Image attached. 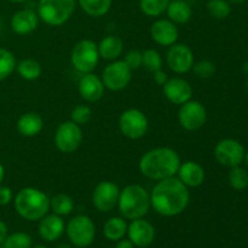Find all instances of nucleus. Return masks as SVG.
Masks as SVG:
<instances>
[{
    "label": "nucleus",
    "mask_w": 248,
    "mask_h": 248,
    "mask_svg": "<svg viewBox=\"0 0 248 248\" xmlns=\"http://www.w3.org/2000/svg\"><path fill=\"white\" fill-rule=\"evenodd\" d=\"M189 201V188L176 176L159 181L150 193L153 210L162 217H176L181 215L188 207Z\"/></svg>",
    "instance_id": "f257e3e1"
},
{
    "label": "nucleus",
    "mask_w": 248,
    "mask_h": 248,
    "mask_svg": "<svg viewBox=\"0 0 248 248\" xmlns=\"http://www.w3.org/2000/svg\"><path fill=\"white\" fill-rule=\"evenodd\" d=\"M181 164V156L176 150L169 147H159L142 155L138 169L148 179L159 182L176 176Z\"/></svg>",
    "instance_id": "f03ea898"
},
{
    "label": "nucleus",
    "mask_w": 248,
    "mask_h": 248,
    "mask_svg": "<svg viewBox=\"0 0 248 248\" xmlns=\"http://www.w3.org/2000/svg\"><path fill=\"white\" fill-rule=\"evenodd\" d=\"M14 207L21 218L28 222H36L50 211V199L40 189L27 186L16 194Z\"/></svg>",
    "instance_id": "7ed1b4c3"
},
{
    "label": "nucleus",
    "mask_w": 248,
    "mask_h": 248,
    "mask_svg": "<svg viewBox=\"0 0 248 248\" xmlns=\"http://www.w3.org/2000/svg\"><path fill=\"white\" fill-rule=\"evenodd\" d=\"M150 207V194L142 186L130 184L120 190L118 208L125 219L133 220L143 218L149 212Z\"/></svg>",
    "instance_id": "20e7f679"
},
{
    "label": "nucleus",
    "mask_w": 248,
    "mask_h": 248,
    "mask_svg": "<svg viewBox=\"0 0 248 248\" xmlns=\"http://www.w3.org/2000/svg\"><path fill=\"white\" fill-rule=\"evenodd\" d=\"M77 5V0H39L36 14L47 26L61 27L72 18Z\"/></svg>",
    "instance_id": "39448f33"
},
{
    "label": "nucleus",
    "mask_w": 248,
    "mask_h": 248,
    "mask_svg": "<svg viewBox=\"0 0 248 248\" xmlns=\"http://www.w3.org/2000/svg\"><path fill=\"white\" fill-rule=\"evenodd\" d=\"M65 234L73 246L87 248L96 237V225L93 220L85 215L73 217L65 225Z\"/></svg>",
    "instance_id": "423d86ee"
},
{
    "label": "nucleus",
    "mask_w": 248,
    "mask_h": 248,
    "mask_svg": "<svg viewBox=\"0 0 248 248\" xmlns=\"http://www.w3.org/2000/svg\"><path fill=\"white\" fill-rule=\"evenodd\" d=\"M98 44L90 39H84L77 43L70 52V62L79 73H92L99 61Z\"/></svg>",
    "instance_id": "0eeeda50"
},
{
    "label": "nucleus",
    "mask_w": 248,
    "mask_h": 248,
    "mask_svg": "<svg viewBox=\"0 0 248 248\" xmlns=\"http://www.w3.org/2000/svg\"><path fill=\"white\" fill-rule=\"evenodd\" d=\"M119 128L128 140H140L147 135L149 121L142 110L131 108L121 113L119 118Z\"/></svg>",
    "instance_id": "6e6552de"
},
{
    "label": "nucleus",
    "mask_w": 248,
    "mask_h": 248,
    "mask_svg": "<svg viewBox=\"0 0 248 248\" xmlns=\"http://www.w3.org/2000/svg\"><path fill=\"white\" fill-rule=\"evenodd\" d=\"M82 140H84V135H82L81 127L73 123L72 120L61 123L53 138L56 148L64 154H70L79 149Z\"/></svg>",
    "instance_id": "1a4fd4ad"
},
{
    "label": "nucleus",
    "mask_w": 248,
    "mask_h": 248,
    "mask_svg": "<svg viewBox=\"0 0 248 248\" xmlns=\"http://www.w3.org/2000/svg\"><path fill=\"white\" fill-rule=\"evenodd\" d=\"M102 81L106 89L110 91H121L128 86L132 79V69L125 61H111L102 72Z\"/></svg>",
    "instance_id": "9d476101"
},
{
    "label": "nucleus",
    "mask_w": 248,
    "mask_h": 248,
    "mask_svg": "<svg viewBox=\"0 0 248 248\" xmlns=\"http://www.w3.org/2000/svg\"><path fill=\"white\" fill-rule=\"evenodd\" d=\"M178 121L184 130L198 131L207 121V110L201 102L190 99L179 108Z\"/></svg>",
    "instance_id": "9b49d317"
},
{
    "label": "nucleus",
    "mask_w": 248,
    "mask_h": 248,
    "mask_svg": "<svg viewBox=\"0 0 248 248\" xmlns=\"http://www.w3.org/2000/svg\"><path fill=\"white\" fill-rule=\"evenodd\" d=\"M245 154L244 145L232 138L219 140L215 147V157L217 162L229 169L240 166L244 161Z\"/></svg>",
    "instance_id": "f8f14e48"
},
{
    "label": "nucleus",
    "mask_w": 248,
    "mask_h": 248,
    "mask_svg": "<svg viewBox=\"0 0 248 248\" xmlns=\"http://www.w3.org/2000/svg\"><path fill=\"white\" fill-rule=\"evenodd\" d=\"M120 189L110 181L99 182L92 193V203L99 212H110L118 206Z\"/></svg>",
    "instance_id": "ddd939ff"
},
{
    "label": "nucleus",
    "mask_w": 248,
    "mask_h": 248,
    "mask_svg": "<svg viewBox=\"0 0 248 248\" xmlns=\"http://www.w3.org/2000/svg\"><path fill=\"white\" fill-rule=\"evenodd\" d=\"M166 62L170 69L176 74L189 73L195 63L193 50L186 44H173L167 51Z\"/></svg>",
    "instance_id": "4468645a"
},
{
    "label": "nucleus",
    "mask_w": 248,
    "mask_h": 248,
    "mask_svg": "<svg viewBox=\"0 0 248 248\" xmlns=\"http://www.w3.org/2000/svg\"><path fill=\"white\" fill-rule=\"evenodd\" d=\"M127 236L135 247H149L155 240V228L144 218L133 219L127 227Z\"/></svg>",
    "instance_id": "2eb2a0df"
},
{
    "label": "nucleus",
    "mask_w": 248,
    "mask_h": 248,
    "mask_svg": "<svg viewBox=\"0 0 248 248\" xmlns=\"http://www.w3.org/2000/svg\"><path fill=\"white\" fill-rule=\"evenodd\" d=\"M150 36L157 45L172 46L178 40V27L169 18L156 19L150 27Z\"/></svg>",
    "instance_id": "dca6fc26"
},
{
    "label": "nucleus",
    "mask_w": 248,
    "mask_h": 248,
    "mask_svg": "<svg viewBox=\"0 0 248 248\" xmlns=\"http://www.w3.org/2000/svg\"><path fill=\"white\" fill-rule=\"evenodd\" d=\"M165 97L172 104L182 106L186 102L190 101L193 97V87L186 80L182 78H171L162 86Z\"/></svg>",
    "instance_id": "f3484780"
},
{
    "label": "nucleus",
    "mask_w": 248,
    "mask_h": 248,
    "mask_svg": "<svg viewBox=\"0 0 248 248\" xmlns=\"http://www.w3.org/2000/svg\"><path fill=\"white\" fill-rule=\"evenodd\" d=\"M39 21L40 19L36 11L31 9H22L12 15L10 19V27L17 35H27L33 33L38 28Z\"/></svg>",
    "instance_id": "a211bd4d"
},
{
    "label": "nucleus",
    "mask_w": 248,
    "mask_h": 248,
    "mask_svg": "<svg viewBox=\"0 0 248 248\" xmlns=\"http://www.w3.org/2000/svg\"><path fill=\"white\" fill-rule=\"evenodd\" d=\"M38 232L44 241L55 242L65 232V223L61 216L46 215L39 220Z\"/></svg>",
    "instance_id": "6ab92c4d"
},
{
    "label": "nucleus",
    "mask_w": 248,
    "mask_h": 248,
    "mask_svg": "<svg viewBox=\"0 0 248 248\" xmlns=\"http://www.w3.org/2000/svg\"><path fill=\"white\" fill-rule=\"evenodd\" d=\"M104 85L99 77H97L93 73H87L84 74L80 79L78 90L82 99H85L89 103H94L99 101L104 94Z\"/></svg>",
    "instance_id": "aec40b11"
},
{
    "label": "nucleus",
    "mask_w": 248,
    "mask_h": 248,
    "mask_svg": "<svg viewBox=\"0 0 248 248\" xmlns=\"http://www.w3.org/2000/svg\"><path fill=\"white\" fill-rule=\"evenodd\" d=\"M176 176L188 188H198L205 182V170L196 161H184Z\"/></svg>",
    "instance_id": "412c9836"
},
{
    "label": "nucleus",
    "mask_w": 248,
    "mask_h": 248,
    "mask_svg": "<svg viewBox=\"0 0 248 248\" xmlns=\"http://www.w3.org/2000/svg\"><path fill=\"white\" fill-rule=\"evenodd\" d=\"M17 131L23 137H34L41 132L44 127V120L38 113L28 111L22 114L17 120Z\"/></svg>",
    "instance_id": "4be33fe9"
},
{
    "label": "nucleus",
    "mask_w": 248,
    "mask_h": 248,
    "mask_svg": "<svg viewBox=\"0 0 248 248\" xmlns=\"http://www.w3.org/2000/svg\"><path fill=\"white\" fill-rule=\"evenodd\" d=\"M166 14L174 24H186L190 21L193 10L186 0H170Z\"/></svg>",
    "instance_id": "5701e85b"
},
{
    "label": "nucleus",
    "mask_w": 248,
    "mask_h": 248,
    "mask_svg": "<svg viewBox=\"0 0 248 248\" xmlns=\"http://www.w3.org/2000/svg\"><path fill=\"white\" fill-rule=\"evenodd\" d=\"M99 57L107 61H115L123 55L124 41L119 36L108 35L98 44Z\"/></svg>",
    "instance_id": "b1692460"
},
{
    "label": "nucleus",
    "mask_w": 248,
    "mask_h": 248,
    "mask_svg": "<svg viewBox=\"0 0 248 248\" xmlns=\"http://www.w3.org/2000/svg\"><path fill=\"white\" fill-rule=\"evenodd\" d=\"M127 227L128 224L124 217H111L104 223L103 235L109 241L118 242L127 234Z\"/></svg>",
    "instance_id": "393cba45"
},
{
    "label": "nucleus",
    "mask_w": 248,
    "mask_h": 248,
    "mask_svg": "<svg viewBox=\"0 0 248 248\" xmlns=\"http://www.w3.org/2000/svg\"><path fill=\"white\" fill-rule=\"evenodd\" d=\"M77 2L87 16L98 18L108 14L113 0H77Z\"/></svg>",
    "instance_id": "a878e982"
},
{
    "label": "nucleus",
    "mask_w": 248,
    "mask_h": 248,
    "mask_svg": "<svg viewBox=\"0 0 248 248\" xmlns=\"http://www.w3.org/2000/svg\"><path fill=\"white\" fill-rule=\"evenodd\" d=\"M16 70L19 77L27 81H34V80L39 79L41 72H43L40 63L31 58H24V60L19 61L16 65Z\"/></svg>",
    "instance_id": "bb28decb"
},
{
    "label": "nucleus",
    "mask_w": 248,
    "mask_h": 248,
    "mask_svg": "<svg viewBox=\"0 0 248 248\" xmlns=\"http://www.w3.org/2000/svg\"><path fill=\"white\" fill-rule=\"evenodd\" d=\"M74 200L72 196L67 194H57L52 199H50V210L61 217L69 216L74 211Z\"/></svg>",
    "instance_id": "cd10ccee"
},
{
    "label": "nucleus",
    "mask_w": 248,
    "mask_h": 248,
    "mask_svg": "<svg viewBox=\"0 0 248 248\" xmlns=\"http://www.w3.org/2000/svg\"><path fill=\"white\" fill-rule=\"evenodd\" d=\"M170 0H140V10L148 17H160L165 14Z\"/></svg>",
    "instance_id": "c85d7f7f"
},
{
    "label": "nucleus",
    "mask_w": 248,
    "mask_h": 248,
    "mask_svg": "<svg viewBox=\"0 0 248 248\" xmlns=\"http://www.w3.org/2000/svg\"><path fill=\"white\" fill-rule=\"evenodd\" d=\"M16 57L7 48L0 47V81L7 79L16 70Z\"/></svg>",
    "instance_id": "c756f323"
},
{
    "label": "nucleus",
    "mask_w": 248,
    "mask_h": 248,
    "mask_svg": "<svg viewBox=\"0 0 248 248\" xmlns=\"http://www.w3.org/2000/svg\"><path fill=\"white\" fill-rule=\"evenodd\" d=\"M228 178H229L230 186H232L234 190L242 191L248 186V172L244 169V167H232Z\"/></svg>",
    "instance_id": "7c9ffc66"
},
{
    "label": "nucleus",
    "mask_w": 248,
    "mask_h": 248,
    "mask_svg": "<svg viewBox=\"0 0 248 248\" xmlns=\"http://www.w3.org/2000/svg\"><path fill=\"white\" fill-rule=\"evenodd\" d=\"M33 240L31 235L24 232H17L7 235L5 241L0 247L1 248H31Z\"/></svg>",
    "instance_id": "2f4dec72"
},
{
    "label": "nucleus",
    "mask_w": 248,
    "mask_h": 248,
    "mask_svg": "<svg viewBox=\"0 0 248 248\" xmlns=\"http://www.w3.org/2000/svg\"><path fill=\"white\" fill-rule=\"evenodd\" d=\"M206 7L208 14L216 19L227 18L232 12V6L228 0H208Z\"/></svg>",
    "instance_id": "473e14b6"
},
{
    "label": "nucleus",
    "mask_w": 248,
    "mask_h": 248,
    "mask_svg": "<svg viewBox=\"0 0 248 248\" xmlns=\"http://www.w3.org/2000/svg\"><path fill=\"white\" fill-rule=\"evenodd\" d=\"M143 67L150 73L162 69L161 55L154 48H148L143 52Z\"/></svg>",
    "instance_id": "72a5a7b5"
},
{
    "label": "nucleus",
    "mask_w": 248,
    "mask_h": 248,
    "mask_svg": "<svg viewBox=\"0 0 248 248\" xmlns=\"http://www.w3.org/2000/svg\"><path fill=\"white\" fill-rule=\"evenodd\" d=\"M92 118V110L86 104H79L70 113V120L77 125L81 126L89 123Z\"/></svg>",
    "instance_id": "f704fd0d"
},
{
    "label": "nucleus",
    "mask_w": 248,
    "mask_h": 248,
    "mask_svg": "<svg viewBox=\"0 0 248 248\" xmlns=\"http://www.w3.org/2000/svg\"><path fill=\"white\" fill-rule=\"evenodd\" d=\"M194 74L196 77L201 78V79H208V78L213 77L216 73V65L215 63H212L211 61L202 60L199 61V62L194 63L193 69Z\"/></svg>",
    "instance_id": "c9c22d12"
},
{
    "label": "nucleus",
    "mask_w": 248,
    "mask_h": 248,
    "mask_svg": "<svg viewBox=\"0 0 248 248\" xmlns=\"http://www.w3.org/2000/svg\"><path fill=\"white\" fill-rule=\"evenodd\" d=\"M126 64L131 68L132 70L140 69L143 65V52L138 50H131L128 51L124 58Z\"/></svg>",
    "instance_id": "e433bc0d"
},
{
    "label": "nucleus",
    "mask_w": 248,
    "mask_h": 248,
    "mask_svg": "<svg viewBox=\"0 0 248 248\" xmlns=\"http://www.w3.org/2000/svg\"><path fill=\"white\" fill-rule=\"evenodd\" d=\"M12 200H14V195H12L11 188L0 186V206L9 205Z\"/></svg>",
    "instance_id": "4c0bfd02"
},
{
    "label": "nucleus",
    "mask_w": 248,
    "mask_h": 248,
    "mask_svg": "<svg viewBox=\"0 0 248 248\" xmlns=\"http://www.w3.org/2000/svg\"><path fill=\"white\" fill-rule=\"evenodd\" d=\"M153 79H154V82L156 85H159V86H164L170 78L166 72H164L162 69H159L156 70V72L153 73Z\"/></svg>",
    "instance_id": "58836bf2"
},
{
    "label": "nucleus",
    "mask_w": 248,
    "mask_h": 248,
    "mask_svg": "<svg viewBox=\"0 0 248 248\" xmlns=\"http://www.w3.org/2000/svg\"><path fill=\"white\" fill-rule=\"evenodd\" d=\"M9 235V229H7V225L6 223L0 220V246L2 245V242L5 241V239Z\"/></svg>",
    "instance_id": "ea45409f"
},
{
    "label": "nucleus",
    "mask_w": 248,
    "mask_h": 248,
    "mask_svg": "<svg viewBox=\"0 0 248 248\" xmlns=\"http://www.w3.org/2000/svg\"><path fill=\"white\" fill-rule=\"evenodd\" d=\"M115 248H135V246H133V244L128 239H121L118 241Z\"/></svg>",
    "instance_id": "a19ab883"
},
{
    "label": "nucleus",
    "mask_w": 248,
    "mask_h": 248,
    "mask_svg": "<svg viewBox=\"0 0 248 248\" xmlns=\"http://www.w3.org/2000/svg\"><path fill=\"white\" fill-rule=\"evenodd\" d=\"M4 178H5V169H4V166L0 164V186H1Z\"/></svg>",
    "instance_id": "79ce46f5"
},
{
    "label": "nucleus",
    "mask_w": 248,
    "mask_h": 248,
    "mask_svg": "<svg viewBox=\"0 0 248 248\" xmlns=\"http://www.w3.org/2000/svg\"><path fill=\"white\" fill-rule=\"evenodd\" d=\"M10 2H14V4H22V2H27L29 0H7Z\"/></svg>",
    "instance_id": "37998d69"
},
{
    "label": "nucleus",
    "mask_w": 248,
    "mask_h": 248,
    "mask_svg": "<svg viewBox=\"0 0 248 248\" xmlns=\"http://www.w3.org/2000/svg\"><path fill=\"white\" fill-rule=\"evenodd\" d=\"M55 248H73V247L68 244H61V245H58V246H56Z\"/></svg>",
    "instance_id": "c03bdc74"
},
{
    "label": "nucleus",
    "mask_w": 248,
    "mask_h": 248,
    "mask_svg": "<svg viewBox=\"0 0 248 248\" xmlns=\"http://www.w3.org/2000/svg\"><path fill=\"white\" fill-rule=\"evenodd\" d=\"M229 2H232V4H242V2H245L246 0H228Z\"/></svg>",
    "instance_id": "a18cd8bd"
},
{
    "label": "nucleus",
    "mask_w": 248,
    "mask_h": 248,
    "mask_svg": "<svg viewBox=\"0 0 248 248\" xmlns=\"http://www.w3.org/2000/svg\"><path fill=\"white\" fill-rule=\"evenodd\" d=\"M242 69H244L245 73H248V62H246L244 64V67H242Z\"/></svg>",
    "instance_id": "49530a36"
},
{
    "label": "nucleus",
    "mask_w": 248,
    "mask_h": 248,
    "mask_svg": "<svg viewBox=\"0 0 248 248\" xmlns=\"http://www.w3.org/2000/svg\"><path fill=\"white\" fill-rule=\"evenodd\" d=\"M245 162H246V165H247V167H248V152L246 153V154H245Z\"/></svg>",
    "instance_id": "de8ad7c7"
},
{
    "label": "nucleus",
    "mask_w": 248,
    "mask_h": 248,
    "mask_svg": "<svg viewBox=\"0 0 248 248\" xmlns=\"http://www.w3.org/2000/svg\"><path fill=\"white\" fill-rule=\"evenodd\" d=\"M2 21H1V18H0V36H1V33H2Z\"/></svg>",
    "instance_id": "09e8293b"
},
{
    "label": "nucleus",
    "mask_w": 248,
    "mask_h": 248,
    "mask_svg": "<svg viewBox=\"0 0 248 248\" xmlns=\"http://www.w3.org/2000/svg\"><path fill=\"white\" fill-rule=\"evenodd\" d=\"M31 248H47L46 246H43V245H36V246L31 247Z\"/></svg>",
    "instance_id": "8fccbe9b"
},
{
    "label": "nucleus",
    "mask_w": 248,
    "mask_h": 248,
    "mask_svg": "<svg viewBox=\"0 0 248 248\" xmlns=\"http://www.w3.org/2000/svg\"><path fill=\"white\" fill-rule=\"evenodd\" d=\"M246 87H247V91H248V78H247V81H246Z\"/></svg>",
    "instance_id": "3c124183"
}]
</instances>
